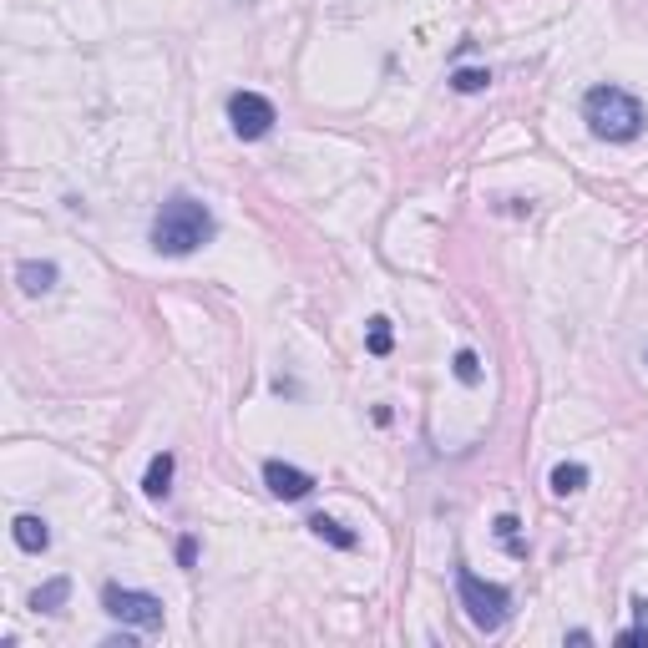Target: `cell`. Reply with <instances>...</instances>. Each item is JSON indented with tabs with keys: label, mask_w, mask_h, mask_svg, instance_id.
I'll use <instances>...</instances> for the list:
<instances>
[{
	"label": "cell",
	"mask_w": 648,
	"mask_h": 648,
	"mask_svg": "<svg viewBox=\"0 0 648 648\" xmlns=\"http://www.w3.org/2000/svg\"><path fill=\"white\" fill-rule=\"evenodd\" d=\"M213 228L218 223H213L208 203H198L193 193H173L152 218V249L168 254V259H188L213 238Z\"/></svg>",
	"instance_id": "6da1fadb"
},
{
	"label": "cell",
	"mask_w": 648,
	"mask_h": 648,
	"mask_svg": "<svg viewBox=\"0 0 648 648\" xmlns=\"http://www.w3.org/2000/svg\"><path fill=\"white\" fill-rule=\"evenodd\" d=\"M583 122L603 142H633L643 132V102L623 87H593L583 97Z\"/></svg>",
	"instance_id": "7a4b0ae2"
},
{
	"label": "cell",
	"mask_w": 648,
	"mask_h": 648,
	"mask_svg": "<svg viewBox=\"0 0 648 648\" xmlns=\"http://www.w3.org/2000/svg\"><path fill=\"white\" fill-rule=\"evenodd\" d=\"M456 598H461L466 618H471L481 633H497V628L507 623V613H512V593H507L502 583L476 578L471 567H456Z\"/></svg>",
	"instance_id": "3957f363"
},
{
	"label": "cell",
	"mask_w": 648,
	"mask_h": 648,
	"mask_svg": "<svg viewBox=\"0 0 648 648\" xmlns=\"http://www.w3.org/2000/svg\"><path fill=\"white\" fill-rule=\"evenodd\" d=\"M102 608H107L117 623H132V628H142V633H157V628H162V598H152V593L107 583V588H102Z\"/></svg>",
	"instance_id": "277c9868"
},
{
	"label": "cell",
	"mask_w": 648,
	"mask_h": 648,
	"mask_svg": "<svg viewBox=\"0 0 648 648\" xmlns=\"http://www.w3.org/2000/svg\"><path fill=\"white\" fill-rule=\"evenodd\" d=\"M228 122H233V132H238L243 142H259V137L274 132L279 112H274V102L259 97V92H233V97H228Z\"/></svg>",
	"instance_id": "5b68a950"
},
{
	"label": "cell",
	"mask_w": 648,
	"mask_h": 648,
	"mask_svg": "<svg viewBox=\"0 0 648 648\" xmlns=\"http://www.w3.org/2000/svg\"><path fill=\"white\" fill-rule=\"evenodd\" d=\"M264 486L279 497V502H304L314 492V476L289 466V461H264Z\"/></svg>",
	"instance_id": "8992f818"
},
{
	"label": "cell",
	"mask_w": 648,
	"mask_h": 648,
	"mask_svg": "<svg viewBox=\"0 0 648 648\" xmlns=\"http://www.w3.org/2000/svg\"><path fill=\"white\" fill-rule=\"evenodd\" d=\"M173 471H178V456H173V451H157V456L147 461L142 492H147V497H168V492H173Z\"/></svg>",
	"instance_id": "52a82bcc"
},
{
	"label": "cell",
	"mask_w": 648,
	"mask_h": 648,
	"mask_svg": "<svg viewBox=\"0 0 648 648\" xmlns=\"http://www.w3.org/2000/svg\"><path fill=\"white\" fill-rule=\"evenodd\" d=\"M11 537H16V547H21V552H46V547H51V527H46L41 517H31V512H21V517H16Z\"/></svg>",
	"instance_id": "ba28073f"
},
{
	"label": "cell",
	"mask_w": 648,
	"mask_h": 648,
	"mask_svg": "<svg viewBox=\"0 0 648 648\" xmlns=\"http://www.w3.org/2000/svg\"><path fill=\"white\" fill-rule=\"evenodd\" d=\"M16 279H21L26 294H46V289H56V264H46V259H26V264L16 269Z\"/></svg>",
	"instance_id": "9c48e42d"
},
{
	"label": "cell",
	"mask_w": 648,
	"mask_h": 648,
	"mask_svg": "<svg viewBox=\"0 0 648 648\" xmlns=\"http://www.w3.org/2000/svg\"><path fill=\"white\" fill-rule=\"evenodd\" d=\"M583 486H588V466H583V461L552 466V492H557V497H573V492H583Z\"/></svg>",
	"instance_id": "30bf717a"
},
{
	"label": "cell",
	"mask_w": 648,
	"mask_h": 648,
	"mask_svg": "<svg viewBox=\"0 0 648 648\" xmlns=\"http://www.w3.org/2000/svg\"><path fill=\"white\" fill-rule=\"evenodd\" d=\"M309 532H314L319 542H335V547H345V552H350V547L360 542V537H355L350 527H340L335 517H324V512H319V517H309Z\"/></svg>",
	"instance_id": "8fae6325"
},
{
	"label": "cell",
	"mask_w": 648,
	"mask_h": 648,
	"mask_svg": "<svg viewBox=\"0 0 648 648\" xmlns=\"http://www.w3.org/2000/svg\"><path fill=\"white\" fill-rule=\"evenodd\" d=\"M66 598H71V583H66V578H51L46 588L31 593V608H36V613H61Z\"/></svg>",
	"instance_id": "7c38bea8"
},
{
	"label": "cell",
	"mask_w": 648,
	"mask_h": 648,
	"mask_svg": "<svg viewBox=\"0 0 648 648\" xmlns=\"http://www.w3.org/2000/svg\"><path fill=\"white\" fill-rule=\"evenodd\" d=\"M486 81H492V71H486V66H461V71H451V87H456L461 97L486 92Z\"/></svg>",
	"instance_id": "4fadbf2b"
},
{
	"label": "cell",
	"mask_w": 648,
	"mask_h": 648,
	"mask_svg": "<svg viewBox=\"0 0 648 648\" xmlns=\"http://www.w3.org/2000/svg\"><path fill=\"white\" fill-rule=\"evenodd\" d=\"M395 335H390V319H370V335H365V350L370 355H390Z\"/></svg>",
	"instance_id": "5bb4252c"
},
{
	"label": "cell",
	"mask_w": 648,
	"mask_h": 648,
	"mask_svg": "<svg viewBox=\"0 0 648 648\" xmlns=\"http://www.w3.org/2000/svg\"><path fill=\"white\" fill-rule=\"evenodd\" d=\"M451 370H456V380H461V385H476V380H481V360H476V350H456Z\"/></svg>",
	"instance_id": "9a60e30c"
},
{
	"label": "cell",
	"mask_w": 648,
	"mask_h": 648,
	"mask_svg": "<svg viewBox=\"0 0 648 648\" xmlns=\"http://www.w3.org/2000/svg\"><path fill=\"white\" fill-rule=\"evenodd\" d=\"M497 537L507 542V552H512V557H527V542L517 537V517H497Z\"/></svg>",
	"instance_id": "2e32d148"
},
{
	"label": "cell",
	"mask_w": 648,
	"mask_h": 648,
	"mask_svg": "<svg viewBox=\"0 0 648 648\" xmlns=\"http://www.w3.org/2000/svg\"><path fill=\"white\" fill-rule=\"evenodd\" d=\"M178 562H183V567L198 562V537H178Z\"/></svg>",
	"instance_id": "e0dca14e"
},
{
	"label": "cell",
	"mask_w": 648,
	"mask_h": 648,
	"mask_svg": "<svg viewBox=\"0 0 648 648\" xmlns=\"http://www.w3.org/2000/svg\"><path fill=\"white\" fill-rule=\"evenodd\" d=\"M618 643H623V648H643V643H648V633H643V628H623V633H618Z\"/></svg>",
	"instance_id": "ac0fdd59"
},
{
	"label": "cell",
	"mask_w": 648,
	"mask_h": 648,
	"mask_svg": "<svg viewBox=\"0 0 648 648\" xmlns=\"http://www.w3.org/2000/svg\"><path fill=\"white\" fill-rule=\"evenodd\" d=\"M633 628L648 633V598H633Z\"/></svg>",
	"instance_id": "d6986e66"
},
{
	"label": "cell",
	"mask_w": 648,
	"mask_h": 648,
	"mask_svg": "<svg viewBox=\"0 0 648 648\" xmlns=\"http://www.w3.org/2000/svg\"><path fill=\"white\" fill-rule=\"evenodd\" d=\"M643 360H648V350H643Z\"/></svg>",
	"instance_id": "ffe728a7"
}]
</instances>
